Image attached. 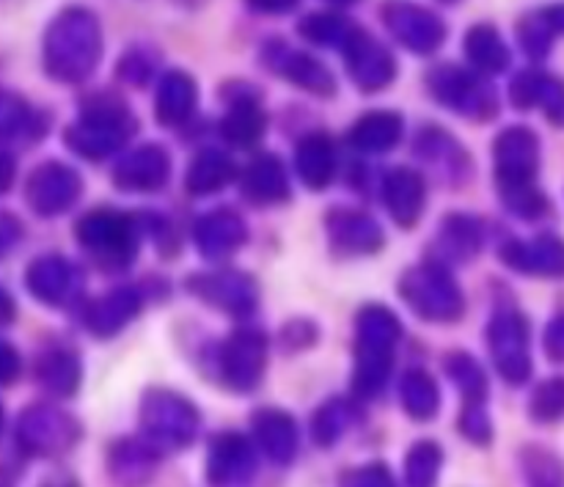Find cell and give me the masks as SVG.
Returning a JSON list of instances; mask_svg holds the SVG:
<instances>
[{
  "label": "cell",
  "mask_w": 564,
  "mask_h": 487,
  "mask_svg": "<svg viewBox=\"0 0 564 487\" xmlns=\"http://www.w3.org/2000/svg\"><path fill=\"white\" fill-rule=\"evenodd\" d=\"M99 61V25L88 11H69L55 22L47 39L50 72L64 80L91 75Z\"/></svg>",
  "instance_id": "cell-1"
},
{
  "label": "cell",
  "mask_w": 564,
  "mask_h": 487,
  "mask_svg": "<svg viewBox=\"0 0 564 487\" xmlns=\"http://www.w3.org/2000/svg\"><path fill=\"white\" fill-rule=\"evenodd\" d=\"M143 439L152 450H182L198 430V411L180 394L152 391L141 405Z\"/></svg>",
  "instance_id": "cell-2"
},
{
  "label": "cell",
  "mask_w": 564,
  "mask_h": 487,
  "mask_svg": "<svg viewBox=\"0 0 564 487\" xmlns=\"http://www.w3.org/2000/svg\"><path fill=\"white\" fill-rule=\"evenodd\" d=\"M402 297L411 303L413 312L433 323H449L463 314V295L457 292L452 275L438 264L411 270L402 279Z\"/></svg>",
  "instance_id": "cell-3"
},
{
  "label": "cell",
  "mask_w": 564,
  "mask_h": 487,
  "mask_svg": "<svg viewBox=\"0 0 564 487\" xmlns=\"http://www.w3.org/2000/svg\"><path fill=\"white\" fill-rule=\"evenodd\" d=\"M490 350L494 361L505 380L510 383H523L532 372V358H529V328L527 320L516 309H501L490 323Z\"/></svg>",
  "instance_id": "cell-4"
},
{
  "label": "cell",
  "mask_w": 564,
  "mask_h": 487,
  "mask_svg": "<svg viewBox=\"0 0 564 487\" xmlns=\"http://www.w3.org/2000/svg\"><path fill=\"white\" fill-rule=\"evenodd\" d=\"M83 246L97 251L105 262H113L116 268H124L127 259L135 253V235H132V224L124 215L113 213V209H99L83 218L77 226Z\"/></svg>",
  "instance_id": "cell-5"
},
{
  "label": "cell",
  "mask_w": 564,
  "mask_h": 487,
  "mask_svg": "<svg viewBox=\"0 0 564 487\" xmlns=\"http://www.w3.org/2000/svg\"><path fill=\"white\" fill-rule=\"evenodd\" d=\"M430 86H433L435 97L449 105V108H455L457 113L477 116V119H488V116L496 113L494 94L471 72L446 64L430 75Z\"/></svg>",
  "instance_id": "cell-6"
},
{
  "label": "cell",
  "mask_w": 564,
  "mask_h": 487,
  "mask_svg": "<svg viewBox=\"0 0 564 487\" xmlns=\"http://www.w3.org/2000/svg\"><path fill=\"white\" fill-rule=\"evenodd\" d=\"M540 165V141L527 127H510L496 138V174L501 187L532 185Z\"/></svg>",
  "instance_id": "cell-7"
},
{
  "label": "cell",
  "mask_w": 564,
  "mask_h": 487,
  "mask_svg": "<svg viewBox=\"0 0 564 487\" xmlns=\"http://www.w3.org/2000/svg\"><path fill=\"white\" fill-rule=\"evenodd\" d=\"M257 474V455L242 435L226 433L213 441L207 457V479L213 487H248Z\"/></svg>",
  "instance_id": "cell-8"
},
{
  "label": "cell",
  "mask_w": 564,
  "mask_h": 487,
  "mask_svg": "<svg viewBox=\"0 0 564 487\" xmlns=\"http://www.w3.org/2000/svg\"><path fill=\"white\" fill-rule=\"evenodd\" d=\"M264 336L259 331H237L220 350V372L237 391H251L262 380Z\"/></svg>",
  "instance_id": "cell-9"
},
{
  "label": "cell",
  "mask_w": 564,
  "mask_h": 487,
  "mask_svg": "<svg viewBox=\"0 0 564 487\" xmlns=\"http://www.w3.org/2000/svg\"><path fill=\"white\" fill-rule=\"evenodd\" d=\"M347 69H350L352 80L364 88V91H378V88L389 86L394 77V58L389 50L380 42L369 39L367 33L358 31L345 44Z\"/></svg>",
  "instance_id": "cell-10"
},
{
  "label": "cell",
  "mask_w": 564,
  "mask_h": 487,
  "mask_svg": "<svg viewBox=\"0 0 564 487\" xmlns=\"http://www.w3.org/2000/svg\"><path fill=\"white\" fill-rule=\"evenodd\" d=\"M383 14L391 33L416 53H430V50L444 42V22L430 14L427 9H419V6L411 3H389Z\"/></svg>",
  "instance_id": "cell-11"
},
{
  "label": "cell",
  "mask_w": 564,
  "mask_h": 487,
  "mask_svg": "<svg viewBox=\"0 0 564 487\" xmlns=\"http://www.w3.org/2000/svg\"><path fill=\"white\" fill-rule=\"evenodd\" d=\"M193 292L198 297H204L213 306H220L224 312L231 314H248L257 303V290H253V281L248 275L240 273H209V275H196L191 279Z\"/></svg>",
  "instance_id": "cell-12"
},
{
  "label": "cell",
  "mask_w": 564,
  "mask_h": 487,
  "mask_svg": "<svg viewBox=\"0 0 564 487\" xmlns=\"http://www.w3.org/2000/svg\"><path fill=\"white\" fill-rule=\"evenodd\" d=\"M501 259L510 268L532 275H564V242L560 237H538L532 242H507L501 248Z\"/></svg>",
  "instance_id": "cell-13"
},
{
  "label": "cell",
  "mask_w": 564,
  "mask_h": 487,
  "mask_svg": "<svg viewBox=\"0 0 564 487\" xmlns=\"http://www.w3.org/2000/svg\"><path fill=\"white\" fill-rule=\"evenodd\" d=\"M77 193H80V180L64 165H44L28 185V196L39 213H61L75 202Z\"/></svg>",
  "instance_id": "cell-14"
},
{
  "label": "cell",
  "mask_w": 564,
  "mask_h": 487,
  "mask_svg": "<svg viewBox=\"0 0 564 487\" xmlns=\"http://www.w3.org/2000/svg\"><path fill=\"white\" fill-rule=\"evenodd\" d=\"M253 439L273 463H290L297 452V424L284 411H259L253 416Z\"/></svg>",
  "instance_id": "cell-15"
},
{
  "label": "cell",
  "mask_w": 564,
  "mask_h": 487,
  "mask_svg": "<svg viewBox=\"0 0 564 487\" xmlns=\"http://www.w3.org/2000/svg\"><path fill=\"white\" fill-rule=\"evenodd\" d=\"M169 176V158L160 147H143L127 154L116 169V185L124 191H158Z\"/></svg>",
  "instance_id": "cell-16"
},
{
  "label": "cell",
  "mask_w": 564,
  "mask_h": 487,
  "mask_svg": "<svg viewBox=\"0 0 564 487\" xmlns=\"http://www.w3.org/2000/svg\"><path fill=\"white\" fill-rule=\"evenodd\" d=\"M268 61L273 64V69L279 72V75L286 77V80L297 83V86L308 88V91L314 94H334V77H330V72L325 69L319 61H314L312 55L275 44V47H270Z\"/></svg>",
  "instance_id": "cell-17"
},
{
  "label": "cell",
  "mask_w": 564,
  "mask_h": 487,
  "mask_svg": "<svg viewBox=\"0 0 564 487\" xmlns=\"http://www.w3.org/2000/svg\"><path fill=\"white\" fill-rule=\"evenodd\" d=\"M512 102L518 108H532V105H543L545 116L554 121L556 127H564V83L556 77H545L540 72H523L516 83H512Z\"/></svg>",
  "instance_id": "cell-18"
},
{
  "label": "cell",
  "mask_w": 564,
  "mask_h": 487,
  "mask_svg": "<svg viewBox=\"0 0 564 487\" xmlns=\"http://www.w3.org/2000/svg\"><path fill=\"white\" fill-rule=\"evenodd\" d=\"M242 240H246V226L229 209L204 215L196 226V242L204 257L209 259L229 257L231 251H237L242 246Z\"/></svg>",
  "instance_id": "cell-19"
},
{
  "label": "cell",
  "mask_w": 564,
  "mask_h": 487,
  "mask_svg": "<svg viewBox=\"0 0 564 487\" xmlns=\"http://www.w3.org/2000/svg\"><path fill=\"white\" fill-rule=\"evenodd\" d=\"M386 204L389 213L394 215L397 224L413 226L424 209V182L422 176L413 174L411 169L391 171L389 180L383 185Z\"/></svg>",
  "instance_id": "cell-20"
},
{
  "label": "cell",
  "mask_w": 564,
  "mask_h": 487,
  "mask_svg": "<svg viewBox=\"0 0 564 487\" xmlns=\"http://www.w3.org/2000/svg\"><path fill=\"white\" fill-rule=\"evenodd\" d=\"M328 231L334 237V246L345 248L347 253H369L383 242V231L378 224H372L367 215L347 213V209L330 215Z\"/></svg>",
  "instance_id": "cell-21"
},
{
  "label": "cell",
  "mask_w": 564,
  "mask_h": 487,
  "mask_svg": "<svg viewBox=\"0 0 564 487\" xmlns=\"http://www.w3.org/2000/svg\"><path fill=\"white\" fill-rule=\"evenodd\" d=\"M242 193L257 204H273L286 198L290 187H286L284 165L273 154L257 158L242 174Z\"/></svg>",
  "instance_id": "cell-22"
},
{
  "label": "cell",
  "mask_w": 564,
  "mask_h": 487,
  "mask_svg": "<svg viewBox=\"0 0 564 487\" xmlns=\"http://www.w3.org/2000/svg\"><path fill=\"white\" fill-rule=\"evenodd\" d=\"M141 309V297L135 290H116L108 297L97 301L88 312V325L97 336H113L124 328Z\"/></svg>",
  "instance_id": "cell-23"
},
{
  "label": "cell",
  "mask_w": 564,
  "mask_h": 487,
  "mask_svg": "<svg viewBox=\"0 0 564 487\" xmlns=\"http://www.w3.org/2000/svg\"><path fill=\"white\" fill-rule=\"evenodd\" d=\"M196 105V83L185 72H169L158 88V119L163 125H182Z\"/></svg>",
  "instance_id": "cell-24"
},
{
  "label": "cell",
  "mask_w": 564,
  "mask_h": 487,
  "mask_svg": "<svg viewBox=\"0 0 564 487\" xmlns=\"http://www.w3.org/2000/svg\"><path fill=\"white\" fill-rule=\"evenodd\" d=\"M402 136V119L389 110H378V113H369L364 119H358V125L350 130V141L356 149L364 152H386V149L394 147Z\"/></svg>",
  "instance_id": "cell-25"
},
{
  "label": "cell",
  "mask_w": 564,
  "mask_h": 487,
  "mask_svg": "<svg viewBox=\"0 0 564 487\" xmlns=\"http://www.w3.org/2000/svg\"><path fill=\"white\" fill-rule=\"evenodd\" d=\"M154 452L147 441H121L110 457L113 477L127 487L143 485L154 474Z\"/></svg>",
  "instance_id": "cell-26"
},
{
  "label": "cell",
  "mask_w": 564,
  "mask_h": 487,
  "mask_svg": "<svg viewBox=\"0 0 564 487\" xmlns=\"http://www.w3.org/2000/svg\"><path fill=\"white\" fill-rule=\"evenodd\" d=\"M400 339V323L394 314L383 306H367L358 314V347L356 350L391 353L394 342Z\"/></svg>",
  "instance_id": "cell-27"
},
{
  "label": "cell",
  "mask_w": 564,
  "mask_h": 487,
  "mask_svg": "<svg viewBox=\"0 0 564 487\" xmlns=\"http://www.w3.org/2000/svg\"><path fill=\"white\" fill-rule=\"evenodd\" d=\"M297 171H301V180L314 191L328 185L334 176V149H330L328 138L319 132L303 138L297 147Z\"/></svg>",
  "instance_id": "cell-28"
},
{
  "label": "cell",
  "mask_w": 564,
  "mask_h": 487,
  "mask_svg": "<svg viewBox=\"0 0 564 487\" xmlns=\"http://www.w3.org/2000/svg\"><path fill=\"white\" fill-rule=\"evenodd\" d=\"M231 180H235V163L226 154L207 149V152H202L191 163V171H187V191L202 193L204 196V193L220 191Z\"/></svg>",
  "instance_id": "cell-29"
},
{
  "label": "cell",
  "mask_w": 564,
  "mask_h": 487,
  "mask_svg": "<svg viewBox=\"0 0 564 487\" xmlns=\"http://www.w3.org/2000/svg\"><path fill=\"white\" fill-rule=\"evenodd\" d=\"M25 430L28 444L36 452L64 450V446L75 439V428H72L69 419L53 411H36L33 416H28Z\"/></svg>",
  "instance_id": "cell-30"
},
{
  "label": "cell",
  "mask_w": 564,
  "mask_h": 487,
  "mask_svg": "<svg viewBox=\"0 0 564 487\" xmlns=\"http://www.w3.org/2000/svg\"><path fill=\"white\" fill-rule=\"evenodd\" d=\"M402 405L419 422H430V419L438 413V386L422 369H411V372L402 378Z\"/></svg>",
  "instance_id": "cell-31"
},
{
  "label": "cell",
  "mask_w": 564,
  "mask_h": 487,
  "mask_svg": "<svg viewBox=\"0 0 564 487\" xmlns=\"http://www.w3.org/2000/svg\"><path fill=\"white\" fill-rule=\"evenodd\" d=\"M466 53L471 58V64L485 72H501L507 66V61H510V53H507L499 31L490 25H477L468 31Z\"/></svg>",
  "instance_id": "cell-32"
},
{
  "label": "cell",
  "mask_w": 564,
  "mask_h": 487,
  "mask_svg": "<svg viewBox=\"0 0 564 487\" xmlns=\"http://www.w3.org/2000/svg\"><path fill=\"white\" fill-rule=\"evenodd\" d=\"M224 136L231 143H240V147H251L262 138L264 132V113L259 110V105L253 99H237L231 105V110L226 113L224 125H220Z\"/></svg>",
  "instance_id": "cell-33"
},
{
  "label": "cell",
  "mask_w": 564,
  "mask_h": 487,
  "mask_svg": "<svg viewBox=\"0 0 564 487\" xmlns=\"http://www.w3.org/2000/svg\"><path fill=\"white\" fill-rule=\"evenodd\" d=\"M352 416H356V411H352L350 402H345V400L325 402L312 422L314 441H317L319 446H334L336 441H339L341 435L350 430Z\"/></svg>",
  "instance_id": "cell-34"
},
{
  "label": "cell",
  "mask_w": 564,
  "mask_h": 487,
  "mask_svg": "<svg viewBox=\"0 0 564 487\" xmlns=\"http://www.w3.org/2000/svg\"><path fill=\"white\" fill-rule=\"evenodd\" d=\"M441 446L433 441H419L411 446L405 461V483L408 487H435L441 472Z\"/></svg>",
  "instance_id": "cell-35"
},
{
  "label": "cell",
  "mask_w": 564,
  "mask_h": 487,
  "mask_svg": "<svg viewBox=\"0 0 564 487\" xmlns=\"http://www.w3.org/2000/svg\"><path fill=\"white\" fill-rule=\"evenodd\" d=\"M33 292L44 301H58L66 292L72 290V270L69 264L61 262V259H44V262H36V268L28 275Z\"/></svg>",
  "instance_id": "cell-36"
},
{
  "label": "cell",
  "mask_w": 564,
  "mask_h": 487,
  "mask_svg": "<svg viewBox=\"0 0 564 487\" xmlns=\"http://www.w3.org/2000/svg\"><path fill=\"white\" fill-rule=\"evenodd\" d=\"M352 33H356V28L334 14H312L308 20H303L301 25V36H306L308 42L314 44H323V47H339V44H347Z\"/></svg>",
  "instance_id": "cell-37"
},
{
  "label": "cell",
  "mask_w": 564,
  "mask_h": 487,
  "mask_svg": "<svg viewBox=\"0 0 564 487\" xmlns=\"http://www.w3.org/2000/svg\"><path fill=\"white\" fill-rule=\"evenodd\" d=\"M452 380L460 386V391L466 394V400H485V389H488V380H485L482 367L474 361L466 353H455V356L446 361Z\"/></svg>",
  "instance_id": "cell-38"
},
{
  "label": "cell",
  "mask_w": 564,
  "mask_h": 487,
  "mask_svg": "<svg viewBox=\"0 0 564 487\" xmlns=\"http://www.w3.org/2000/svg\"><path fill=\"white\" fill-rule=\"evenodd\" d=\"M39 375L58 394H72L77 389V380H80V367L66 353H55V356L44 358V364L39 367Z\"/></svg>",
  "instance_id": "cell-39"
},
{
  "label": "cell",
  "mask_w": 564,
  "mask_h": 487,
  "mask_svg": "<svg viewBox=\"0 0 564 487\" xmlns=\"http://www.w3.org/2000/svg\"><path fill=\"white\" fill-rule=\"evenodd\" d=\"M523 472L529 487H564V468L554 455L543 450H529L523 455Z\"/></svg>",
  "instance_id": "cell-40"
},
{
  "label": "cell",
  "mask_w": 564,
  "mask_h": 487,
  "mask_svg": "<svg viewBox=\"0 0 564 487\" xmlns=\"http://www.w3.org/2000/svg\"><path fill=\"white\" fill-rule=\"evenodd\" d=\"M441 240H444V246L449 248L452 257L466 259L471 257V253H477L479 229L471 218H449L446 220Z\"/></svg>",
  "instance_id": "cell-41"
},
{
  "label": "cell",
  "mask_w": 564,
  "mask_h": 487,
  "mask_svg": "<svg viewBox=\"0 0 564 487\" xmlns=\"http://www.w3.org/2000/svg\"><path fill=\"white\" fill-rule=\"evenodd\" d=\"M532 416L538 422H556L564 416V378H554L540 386L529 405Z\"/></svg>",
  "instance_id": "cell-42"
},
{
  "label": "cell",
  "mask_w": 564,
  "mask_h": 487,
  "mask_svg": "<svg viewBox=\"0 0 564 487\" xmlns=\"http://www.w3.org/2000/svg\"><path fill=\"white\" fill-rule=\"evenodd\" d=\"M518 36H521L523 50H527L529 55H534V58H543V55L551 50V39H554L556 33L551 31L549 22H545L543 14L538 11V14L527 17V20L521 22V28H518Z\"/></svg>",
  "instance_id": "cell-43"
},
{
  "label": "cell",
  "mask_w": 564,
  "mask_h": 487,
  "mask_svg": "<svg viewBox=\"0 0 564 487\" xmlns=\"http://www.w3.org/2000/svg\"><path fill=\"white\" fill-rule=\"evenodd\" d=\"M460 433L474 444H490L494 428H490L488 411H485V400H466L460 416Z\"/></svg>",
  "instance_id": "cell-44"
},
{
  "label": "cell",
  "mask_w": 564,
  "mask_h": 487,
  "mask_svg": "<svg viewBox=\"0 0 564 487\" xmlns=\"http://www.w3.org/2000/svg\"><path fill=\"white\" fill-rule=\"evenodd\" d=\"M501 196H505L507 207L518 215H527V218H538L540 213H545V198L543 193L534 191L532 185H512L501 187Z\"/></svg>",
  "instance_id": "cell-45"
},
{
  "label": "cell",
  "mask_w": 564,
  "mask_h": 487,
  "mask_svg": "<svg viewBox=\"0 0 564 487\" xmlns=\"http://www.w3.org/2000/svg\"><path fill=\"white\" fill-rule=\"evenodd\" d=\"M345 487H394V477H391L386 466L372 463V466H364L358 472L347 474Z\"/></svg>",
  "instance_id": "cell-46"
},
{
  "label": "cell",
  "mask_w": 564,
  "mask_h": 487,
  "mask_svg": "<svg viewBox=\"0 0 564 487\" xmlns=\"http://www.w3.org/2000/svg\"><path fill=\"white\" fill-rule=\"evenodd\" d=\"M545 350L554 361H564V317L551 323L549 334H545Z\"/></svg>",
  "instance_id": "cell-47"
},
{
  "label": "cell",
  "mask_w": 564,
  "mask_h": 487,
  "mask_svg": "<svg viewBox=\"0 0 564 487\" xmlns=\"http://www.w3.org/2000/svg\"><path fill=\"white\" fill-rule=\"evenodd\" d=\"M17 375V356L11 347L0 345V383L11 380Z\"/></svg>",
  "instance_id": "cell-48"
},
{
  "label": "cell",
  "mask_w": 564,
  "mask_h": 487,
  "mask_svg": "<svg viewBox=\"0 0 564 487\" xmlns=\"http://www.w3.org/2000/svg\"><path fill=\"white\" fill-rule=\"evenodd\" d=\"M540 14H543V20L549 22L551 31L564 33V3L562 6H549V9H543Z\"/></svg>",
  "instance_id": "cell-49"
},
{
  "label": "cell",
  "mask_w": 564,
  "mask_h": 487,
  "mask_svg": "<svg viewBox=\"0 0 564 487\" xmlns=\"http://www.w3.org/2000/svg\"><path fill=\"white\" fill-rule=\"evenodd\" d=\"M253 9L270 11V14H279V11H290L297 0H248Z\"/></svg>",
  "instance_id": "cell-50"
},
{
  "label": "cell",
  "mask_w": 564,
  "mask_h": 487,
  "mask_svg": "<svg viewBox=\"0 0 564 487\" xmlns=\"http://www.w3.org/2000/svg\"><path fill=\"white\" fill-rule=\"evenodd\" d=\"M334 3H352V0H334Z\"/></svg>",
  "instance_id": "cell-51"
}]
</instances>
